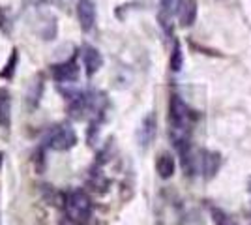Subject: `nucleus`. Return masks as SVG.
<instances>
[{
	"label": "nucleus",
	"mask_w": 251,
	"mask_h": 225,
	"mask_svg": "<svg viewBox=\"0 0 251 225\" xmlns=\"http://www.w3.org/2000/svg\"><path fill=\"white\" fill-rule=\"evenodd\" d=\"M77 19L83 32H90L96 23V4L92 0H79L77 4Z\"/></svg>",
	"instance_id": "obj_8"
},
{
	"label": "nucleus",
	"mask_w": 251,
	"mask_h": 225,
	"mask_svg": "<svg viewBox=\"0 0 251 225\" xmlns=\"http://www.w3.org/2000/svg\"><path fill=\"white\" fill-rule=\"evenodd\" d=\"M10 96H8V92H2V96H0V126L2 128H10Z\"/></svg>",
	"instance_id": "obj_14"
},
{
	"label": "nucleus",
	"mask_w": 251,
	"mask_h": 225,
	"mask_svg": "<svg viewBox=\"0 0 251 225\" xmlns=\"http://www.w3.org/2000/svg\"><path fill=\"white\" fill-rule=\"evenodd\" d=\"M30 25L32 30L45 42H52L58 34V23H56V15L52 11L36 10L30 19Z\"/></svg>",
	"instance_id": "obj_2"
},
{
	"label": "nucleus",
	"mask_w": 251,
	"mask_h": 225,
	"mask_svg": "<svg viewBox=\"0 0 251 225\" xmlns=\"http://www.w3.org/2000/svg\"><path fill=\"white\" fill-rule=\"evenodd\" d=\"M197 13H199V4L197 0H182L180 10H178V23L180 26L189 28L197 21Z\"/></svg>",
	"instance_id": "obj_10"
},
{
	"label": "nucleus",
	"mask_w": 251,
	"mask_h": 225,
	"mask_svg": "<svg viewBox=\"0 0 251 225\" xmlns=\"http://www.w3.org/2000/svg\"><path fill=\"white\" fill-rule=\"evenodd\" d=\"M79 54H81V58H83L86 77H94V75L101 70V66H103V56H101V53H100L96 47L84 43L83 47H81V51H79Z\"/></svg>",
	"instance_id": "obj_5"
},
{
	"label": "nucleus",
	"mask_w": 251,
	"mask_h": 225,
	"mask_svg": "<svg viewBox=\"0 0 251 225\" xmlns=\"http://www.w3.org/2000/svg\"><path fill=\"white\" fill-rule=\"evenodd\" d=\"M221 225H234V224H230V222H227V220H221Z\"/></svg>",
	"instance_id": "obj_16"
},
{
	"label": "nucleus",
	"mask_w": 251,
	"mask_h": 225,
	"mask_svg": "<svg viewBox=\"0 0 251 225\" xmlns=\"http://www.w3.org/2000/svg\"><path fill=\"white\" fill-rule=\"evenodd\" d=\"M220 165L221 156L218 152H212V150H201L199 152V167L204 178H214L216 173L220 171Z\"/></svg>",
	"instance_id": "obj_9"
},
{
	"label": "nucleus",
	"mask_w": 251,
	"mask_h": 225,
	"mask_svg": "<svg viewBox=\"0 0 251 225\" xmlns=\"http://www.w3.org/2000/svg\"><path fill=\"white\" fill-rule=\"evenodd\" d=\"M79 72H81V66L77 62V56H72L70 60H64L60 64L51 66L52 79L58 81V83H74L79 77Z\"/></svg>",
	"instance_id": "obj_4"
},
{
	"label": "nucleus",
	"mask_w": 251,
	"mask_h": 225,
	"mask_svg": "<svg viewBox=\"0 0 251 225\" xmlns=\"http://www.w3.org/2000/svg\"><path fill=\"white\" fill-rule=\"evenodd\" d=\"M75 145H77V133L70 124L54 126L47 135V147L51 150H56V152L74 149Z\"/></svg>",
	"instance_id": "obj_3"
},
{
	"label": "nucleus",
	"mask_w": 251,
	"mask_h": 225,
	"mask_svg": "<svg viewBox=\"0 0 251 225\" xmlns=\"http://www.w3.org/2000/svg\"><path fill=\"white\" fill-rule=\"evenodd\" d=\"M175 169H176V161H175V156H173V154L163 152V154H159V156H157L156 171L163 180L171 178V176L175 175Z\"/></svg>",
	"instance_id": "obj_11"
},
{
	"label": "nucleus",
	"mask_w": 251,
	"mask_h": 225,
	"mask_svg": "<svg viewBox=\"0 0 251 225\" xmlns=\"http://www.w3.org/2000/svg\"><path fill=\"white\" fill-rule=\"evenodd\" d=\"M62 225H72V224H70V222H64V224Z\"/></svg>",
	"instance_id": "obj_18"
},
{
	"label": "nucleus",
	"mask_w": 251,
	"mask_h": 225,
	"mask_svg": "<svg viewBox=\"0 0 251 225\" xmlns=\"http://www.w3.org/2000/svg\"><path fill=\"white\" fill-rule=\"evenodd\" d=\"M157 133V120L154 113H148L147 117L143 118L141 126L137 129V141H139V147L141 149H148L152 145V141L156 139Z\"/></svg>",
	"instance_id": "obj_6"
},
{
	"label": "nucleus",
	"mask_w": 251,
	"mask_h": 225,
	"mask_svg": "<svg viewBox=\"0 0 251 225\" xmlns=\"http://www.w3.org/2000/svg\"><path fill=\"white\" fill-rule=\"evenodd\" d=\"M66 212L68 220L75 225H84L92 216V201L81 190L70 192L66 197Z\"/></svg>",
	"instance_id": "obj_1"
},
{
	"label": "nucleus",
	"mask_w": 251,
	"mask_h": 225,
	"mask_svg": "<svg viewBox=\"0 0 251 225\" xmlns=\"http://www.w3.org/2000/svg\"><path fill=\"white\" fill-rule=\"evenodd\" d=\"M2 161H4V154L0 152V167H2Z\"/></svg>",
	"instance_id": "obj_17"
},
{
	"label": "nucleus",
	"mask_w": 251,
	"mask_h": 225,
	"mask_svg": "<svg viewBox=\"0 0 251 225\" xmlns=\"http://www.w3.org/2000/svg\"><path fill=\"white\" fill-rule=\"evenodd\" d=\"M169 66H171V72L178 74L184 66V51H182V45L178 40L173 42V51H171V58H169Z\"/></svg>",
	"instance_id": "obj_12"
},
{
	"label": "nucleus",
	"mask_w": 251,
	"mask_h": 225,
	"mask_svg": "<svg viewBox=\"0 0 251 225\" xmlns=\"http://www.w3.org/2000/svg\"><path fill=\"white\" fill-rule=\"evenodd\" d=\"M17 64H19V51H17V49H13V51H11L10 60L4 64L2 72H0V79H13L15 70H17Z\"/></svg>",
	"instance_id": "obj_13"
},
{
	"label": "nucleus",
	"mask_w": 251,
	"mask_h": 225,
	"mask_svg": "<svg viewBox=\"0 0 251 225\" xmlns=\"http://www.w3.org/2000/svg\"><path fill=\"white\" fill-rule=\"evenodd\" d=\"M0 30L4 34H11V21L8 17V13L0 8Z\"/></svg>",
	"instance_id": "obj_15"
},
{
	"label": "nucleus",
	"mask_w": 251,
	"mask_h": 225,
	"mask_svg": "<svg viewBox=\"0 0 251 225\" xmlns=\"http://www.w3.org/2000/svg\"><path fill=\"white\" fill-rule=\"evenodd\" d=\"M182 0H159V11H157V21L161 25V28L165 30V34H171L173 26L171 21L175 17V13L178 15Z\"/></svg>",
	"instance_id": "obj_7"
}]
</instances>
